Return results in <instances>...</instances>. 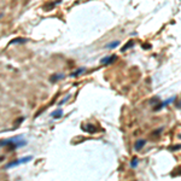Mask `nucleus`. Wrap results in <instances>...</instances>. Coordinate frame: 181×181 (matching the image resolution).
<instances>
[{
	"label": "nucleus",
	"instance_id": "obj_1",
	"mask_svg": "<svg viewBox=\"0 0 181 181\" xmlns=\"http://www.w3.org/2000/svg\"><path fill=\"white\" fill-rule=\"evenodd\" d=\"M27 141L21 139L20 137L17 138H10V139H5V140H0V146H9L10 150H16L20 149L22 146H26Z\"/></svg>",
	"mask_w": 181,
	"mask_h": 181
},
{
	"label": "nucleus",
	"instance_id": "obj_2",
	"mask_svg": "<svg viewBox=\"0 0 181 181\" xmlns=\"http://www.w3.org/2000/svg\"><path fill=\"white\" fill-rule=\"evenodd\" d=\"M33 159V156H27V157H22L20 159H16V161H12L11 163L6 164L5 165V169H10V168H14V167H17V165H21V164H24V163H28Z\"/></svg>",
	"mask_w": 181,
	"mask_h": 181
},
{
	"label": "nucleus",
	"instance_id": "obj_3",
	"mask_svg": "<svg viewBox=\"0 0 181 181\" xmlns=\"http://www.w3.org/2000/svg\"><path fill=\"white\" fill-rule=\"evenodd\" d=\"M175 99H176V97H171V98H168L167 100H164V102H158V104L153 108V111L155 112H158V111H161L162 109H164L165 106H168L169 104H173L174 102H175Z\"/></svg>",
	"mask_w": 181,
	"mask_h": 181
},
{
	"label": "nucleus",
	"instance_id": "obj_4",
	"mask_svg": "<svg viewBox=\"0 0 181 181\" xmlns=\"http://www.w3.org/2000/svg\"><path fill=\"white\" fill-rule=\"evenodd\" d=\"M116 59H117V56L112 54V56H109V57H105V58H103V59L100 60V63H102V64H104V65H109V64L114 63Z\"/></svg>",
	"mask_w": 181,
	"mask_h": 181
},
{
	"label": "nucleus",
	"instance_id": "obj_5",
	"mask_svg": "<svg viewBox=\"0 0 181 181\" xmlns=\"http://www.w3.org/2000/svg\"><path fill=\"white\" fill-rule=\"evenodd\" d=\"M145 145H146V140L145 139H138L135 141V144H134V150L135 151H140Z\"/></svg>",
	"mask_w": 181,
	"mask_h": 181
},
{
	"label": "nucleus",
	"instance_id": "obj_6",
	"mask_svg": "<svg viewBox=\"0 0 181 181\" xmlns=\"http://www.w3.org/2000/svg\"><path fill=\"white\" fill-rule=\"evenodd\" d=\"M65 77V74H53L51 77H50V81L53 83V82H57V81H59V80H62V78H64Z\"/></svg>",
	"mask_w": 181,
	"mask_h": 181
},
{
	"label": "nucleus",
	"instance_id": "obj_7",
	"mask_svg": "<svg viewBox=\"0 0 181 181\" xmlns=\"http://www.w3.org/2000/svg\"><path fill=\"white\" fill-rule=\"evenodd\" d=\"M26 42H28V39H26V38H16V39L11 40V41L9 42V45H14V44H26Z\"/></svg>",
	"mask_w": 181,
	"mask_h": 181
},
{
	"label": "nucleus",
	"instance_id": "obj_8",
	"mask_svg": "<svg viewBox=\"0 0 181 181\" xmlns=\"http://www.w3.org/2000/svg\"><path fill=\"white\" fill-rule=\"evenodd\" d=\"M83 130H84V132H88V133H91V134H93V133L96 132V127H94L93 124H86V126H83Z\"/></svg>",
	"mask_w": 181,
	"mask_h": 181
},
{
	"label": "nucleus",
	"instance_id": "obj_9",
	"mask_svg": "<svg viewBox=\"0 0 181 181\" xmlns=\"http://www.w3.org/2000/svg\"><path fill=\"white\" fill-rule=\"evenodd\" d=\"M62 116H63V110L62 109H58V110H56L51 114V117H53V118H60Z\"/></svg>",
	"mask_w": 181,
	"mask_h": 181
},
{
	"label": "nucleus",
	"instance_id": "obj_10",
	"mask_svg": "<svg viewBox=\"0 0 181 181\" xmlns=\"http://www.w3.org/2000/svg\"><path fill=\"white\" fill-rule=\"evenodd\" d=\"M84 71H86V69H84V68H80V69H77L75 72H71V74H70V76H71V77H77L78 75L83 74Z\"/></svg>",
	"mask_w": 181,
	"mask_h": 181
},
{
	"label": "nucleus",
	"instance_id": "obj_11",
	"mask_svg": "<svg viewBox=\"0 0 181 181\" xmlns=\"http://www.w3.org/2000/svg\"><path fill=\"white\" fill-rule=\"evenodd\" d=\"M120 45V41H112L111 44H109V45H106L105 46V48H109V50H112V48H116L117 46Z\"/></svg>",
	"mask_w": 181,
	"mask_h": 181
},
{
	"label": "nucleus",
	"instance_id": "obj_12",
	"mask_svg": "<svg viewBox=\"0 0 181 181\" xmlns=\"http://www.w3.org/2000/svg\"><path fill=\"white\" fill-rule=\"evenodd\" d=\"M138 164H139V161H138V158H137V157H133V159L130 161V168L135 169V168L138 167Z\"/></svg>",
	"mask_w": 181,
	"mask_h": 181
},
{
	"label": "nucleus",
	"instance_id": "obj_13",
	"mask_svg": "<svg viewBox=\"0 0 181 181\" xmlns=\"http://www.w3.org/2000/svg\"><path fill=\"white\" fill-rule=\"evenodd\" d=\"M132 46H134V41H128V44H126V46H123L122 47V52H126L129 47H132Z\"/></svg>",
	"mask_w": 181,
	"mask_h": 181
},
{
	"label": "nucleus",
	"instance_id": "obj_14",
	"mask_svg": "<svg viewBox=\"0 0 181 181\" xmlns=\"http://www.w3.org/2000/svg\"><path fill=\"white\" fill-rule=\"evenodd\" d=\"M69 98H70V94H68V96H66L65 98H63V99H62V100L59 102V105H62V104H64V103H65V102H66V100H68Z\"/></svg>",
	"mask_w": 181,
	"mask_h": 181
},
{
	"label": "nucleus",
	"instance_id": "obj_15",
	"mask_svg": "<svg viewBox=\"0 0 181 181\" xmlns=\"http://www.w3.org/2000/svg\"><path fill=\"white\" fill-rule=\"evenodd\" d=\"M181 149V145H175V146H171L170 150L171 151H176V150H180Z\"/></svg>",
	"mask_w": 181,
	"mask_h": 181
},
{
	"label": "nucleus",
	"instance_id": "obj_16",
	"mask_svg": "<svg viewBox=\"0 0 181 181\" xmlns=\"http://www.w3.org/2000/svg\"><path fill=\"white\" fill-rule=\"evenodd\" d=\"M162 132H163V127H162V128H158V129H157L153 134H155V135H158V134H159V133H162Z\"/></svg>",
	"mask_w": 181,
	"mask_h": 181
},
{
	"label": "nucleus",
	"instance_id": "obj_17",
	"mask_svg": "<svg viewBox=\"0 0 181 181\" xmlns=\"http://www.w3.org/2000/svg\"><path fill=\"white\" fill-rule=\"evenodd\" d=\"M176 108H179V109H180V108H181V102H180V103H177V104H176Z\"/></svg>",
	"mask_w": 181,
	"mask_h": 181
}]
</instances>
